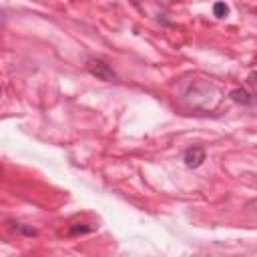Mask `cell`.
Here are the masks:
<instances>
[{"label":"cell","mask_w":257,"mask_h":257,"mask_svg":"<svg viewBox=\"0 0 257 257\" xmlns=\"http://www.w3.org/2000/svg\"><path fill=\"white\" fill-rule=\"evenodd\" d=\"M86 70L92 74V76H96L98 80H114L116 78V74H114V70L104 62V60H100V58H88L86 60Z\"/></svg>","instance_id":"obj_1"},{"label":"cell","mask_w":257,"mask_h":257,"mask_svg":"<svg viewBox=\"0 0 257 257\" xmlns=\"http://www.w3.org/2000/svg\"><path fill=\"white\" fill-rule=\"evenodd\" d=\"M207 155H205V149L203 147H189L185 153H183V161H185V167L189 169H197L205 163Z\"/></svg>","instance_id":"obj_2"},{"label":"cell","mask_w":257,"mask_h":257,"mask_svg":"<svg viewBox=\"0 0 257 257\" xmlns=\"http://www.w3.org/2000/svg\"><path fill=\"white\" fill-rule=\"evenodd\" d=\"M229 96H231V100H235V102H239V104H245V106H251V104H253V96H251V92H247L245 88H233Z\"/></svg>","instance_id":"obj_3"},{"label":"cell","mask_w":257,"mask_h":257,"mask_svg":"<svg viewBox=\"0 0 257 257\" xmlns=\"http://www.w3.org/2000/svg\"><path fill=\"white\" fill-rule=\"evenodd\" d=\"M10 227H12L14 231H18V233H24V235H28V237H34V235H36V229H34V227H28V225H24V223H16V221H10Z\"/></svg>","instance_id":"obj_4"},{"label":"cell","mask_w":257,"mask_h":257,"mask_svg":"<svg viewBox=\"0 0 257 257\" xmlns=\"http://www.w3.org/2000/svg\"><path fill=\"white\" fill-rule=\"evenodd\" d=\"M213 14H215L217 18H225V16L229 14V6H227L225 2H215V4H213Z\"/></svg>","instance_id":"obj_5"},{"label":"cell","mask_w":257,"mask_h":257,"mask_svg":"<svg viewBox=\"0 0 257 257\" xmlns=\"http://www.w3.org/2000/svg\"><path fill=\"white\" fill-rule=\"evenodd\" d=\"M90 231V227L88 225H84V223H76L74 227H70V235H78V233H88Z\"/></svg>","instance_id":"obj_6"},{"label":"cell","mask_w":257,"mask_h":257,"mask_svg":"<svg viewBox=\"0 0 257 257\" xmlns=\"http://www.w3.org/2000/svg\"><path fill=\"white\" fill-rule=\"evenodd\" d=\"M0 94H2V88H0Z\"/></svg>","instance_id":"obj_7"}]
</instances>
